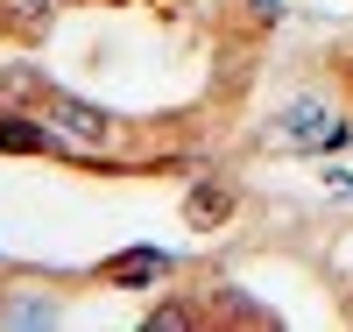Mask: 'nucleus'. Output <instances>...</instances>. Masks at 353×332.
I'll return each instance as SVG.
<instances>
[{"label":"nucleus","instance_id":"nucleus-1","mask_svg":"<svg viewBox=\"0 0 353 332\" xmlns=\"http://www.w3.org/2000/svg\"><path fill=\"white\" fill-rule=\"evenodd\" d=\"M283 141H297V148H339L346 141V120H332L318 99H290L283 106Z\"/></svg>","mask_w":353,"mask_h":332},{"label":"nucleus","instance_id":"nucleus-2","mask_svg":"<svg viewBox=\"0 0 353 332\" xmlns=\"http://www.w3.org/2000/svg\"><path fill=\"white\" fill-rule=\"evenodd\" d=\"M43 106H50V120L64 135H78V141H106L113 135V113H99V106H85V99H71V92H43Z\"/></svg>","mask_w":353,"mask_h":332},{"label":"nucleus","instance_id":"nucleus-3","mask_svg":"<svg viewBox=\"0 0 353 332\" xmlns=\"http://www.w3.org/2000/svg\"><path fill=\"white\" fill-rule=\"evenodd\" d=\"M50 148H57V128L21 120V113H0V156H50Z\"/></svg>","mask_w":353,"mask_h":332},{"label":"nucleus","instance_id":"nucleus-4","mask_svg":"<svg viewBox=\"0 0 353 332\" xmlns=\"http://www.w3.org/2000/svg\"><path fill=\"white\" fill-rule=\"evenodd\" d=\"M99 276L106 283H156V276H170V255L163 248H128V255H113Z\"/></svg>","mask_w":353,"mask_h":332},{"label":"nucleus","instance_id":"nucleus-5","mask_svg":"<svg viewBox=\"0 0 353 332\" xmlns=\"http://www.w3.org/2000/svg\"><path fill=\"white\" fill-rule=\"evenodd\" d=\"M226 213H233V184H219V177H198L191 198H184V219H191V226H219Z\"/></svg>","mask_w":353,"mask_h":332},{"label":"nucleus","instance_id":"nucleus-6","mask_svg":"<svg viewBox=\"0 0 353 332\" xmlns=\"http://www.w3.org/2000/svg\"><path fill=\"white\" fill-rule=\"evenodd\" d=\"M141 325H149V332H191V325H205V311H198V304H176V297H170V304H156Z\"/></svg>","mask_w":353,"mask_h":332},{"label":"nucleus","instance_id":"nucleus-7","mask_svg":"<svg viewBox=\"0 0 353 332\" xmlns=\"http://www.w3.org/2000/svg\"><path fill=\"white\" fill-rule=\"evenodd\" d=\"M57 304L50 297H14V304H0V325H50Z\"/></svg>","mask_w":353,"mask_h":332},{"label":"nucleus","instance_id":"nucleus-8","mask_svg":"<svg viewBox=\"0 0 353 332\" xmlns=\"http://www.w3.org/2000/svg\"><path fill=\"white\" fill-rule=\"evenodd\" d=\"M8 28H21V36H43V28H50V0H8Z\"/></svg>","mask_w":353,"mask_h":332},{"label":"nucleus","instance_id":"nucleus-9","mask_svg":"<svg viewBox=\"0 0 353 332\" xmlns=\"http://www.w3.org/2000/svg\"><path fill=\"white\" fill-rule=\"evenodd\" d=\"M219 311H226V318H241V325H276V318L261 311L254 297H241V290H219Z\"/></svg>","mask_w":353,"mask_h":332},{"label":"nucleus","instance_id":"nucleus-10","mask_svg":"<svg viewBox=\"0 0 353 332\" xmlns=\"http://www.w3.org/2000/svg\"><path fill=\"white\" fill-rule=\"evenodd\" d=\"M346 78H353V64H346Z\"/></svg>","mask_w":353,"mask_h":332}]
</instances>
